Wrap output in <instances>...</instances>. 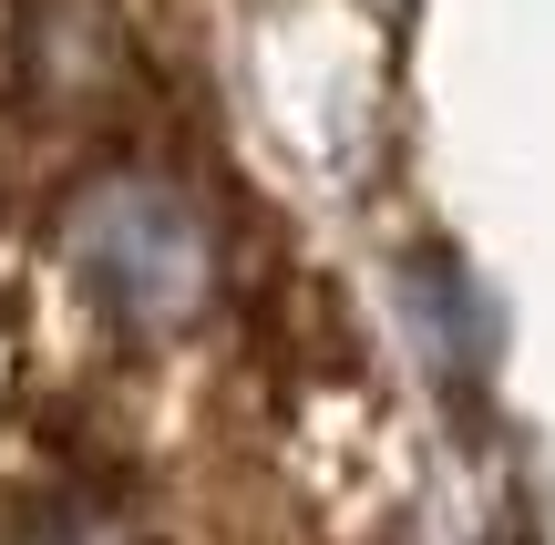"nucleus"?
I'll return each mask as SVG.
<instances>
[{
  "instance_id": "obj_1",
  "label": "nucleus",
  "mask_w": 555,
  "mask_h": 545,
  "mask_svg": "<svg viewBox=\"0 0 555 545\" xmlns=\"http://www.w3.org/2000/svg\"><path fill=\"white\" fill-rule=\"evenodd\" d=\"M73 258H82V288L134 329L185 320L206 288V237L165 185H93V206L73 217Z\"/></svg>"
},
{
  "instance_id": "obj_2",
  "label": "nucleus",
  "mask_w": 555,
  "mask_h": 545,
  "mask_svg": "<svg viewBox=\"0 0 555 545\" xmlns=\"http://www.w3.org/2000/svg\"><path fill=\"white\" fill-rule=\"evenodd\" d=\"M21 545H124V525H114V515H93V505H52V515L21 525Z\"/></svg>"
}]
</instances>
